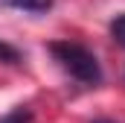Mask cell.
I'll use <instances>...</instances> for the list:
<instances>
[{
	"label": "cell",
	"instance_id": "obj_1",
	"mask_svg": "<svg viewBox=\"0 0 125 123\" xmlns=\"http://www.w3.org/2000/svg\"><path fill=\"white\" fill-rule=\"evenodd\" d=\"M50 53L55 56V62L61 64L73 79H79L84 85H99L102 82V67H99L96 56L87 47H82L76 41H52L50 44Z\"/></svg>",
	"mask_w": 125,
	"mask_h": 123
},
{
	"label": "cell",
	"instance_id": "obj_2",
	"mask_svg": "<svg viewBox=\"0 0 125 123\" xmlns=\"http://www.w3.org/2000/svg\"><path fill=\"white\" fill-rule=\"evenodd\" d=\"M6 6H12V9H18V12H29V15H44V12H50L52 9V3L55 0H3Z\"/></svg>",
	"mask_w": 125,
	"mask_h": 123
},
{
	"label": "cell",
	"instance_id": "obj_3",
	"mask_svg": "<svg viewBox=\"0 0 125 123\" xmlns=\"http://www.w3.org/2000/svg\"><path fill=\"white\" fill-rule=\"evenodd\" d=\"M29 120H32V111L26 106H15L12 111H6L0 117V123H29Z\"/></svg>",
	"mask_w": 125,
	"mask_h": 123
},
{
	"label": "cell",
	"instance_id": "obj_4",
	"mask_svg": "<svg viewBox=\"0 0 125 123\" xmlns=\"http://www.w3.org/2000/svg\"><path fill=\"white\" fill-rule=\"evenodd\" d=\"M111 38H114L116 44H122V47H125V12H122V15H116V18L111 21Z\"/></svg>",
	"mask_w": 125,
	"mask_h": 123
},
{
	"label": "cell",
	"instance_id": "obj_5",
	"mask_svg": "<svg viewBox=\"0 0 125 123\" xmlns=\"http://www.w3.org/2000/svg\"><path fill=\"white\" fill-rule=\"evenodd\" d=\"M0 59H3V62H18L21 56H18V50H15V47H9V44H3V41H0Z\"/></svg>",
	"mask_w": 125,
	"mask_h": 123
},
{
	"label": "cell",
	"instance_id": "obj_6",
	"mask_svg": "<svg viewBox=\"0 0 125 123\" xmlns=\"http://www.w3.org/2000/svg\"><path fill=\"white\" fill-rule=\"evenodd\" d=\"M93 123H114V120H93Z\"/></svg>",
	"mask_w": 125,
	"mask_h": 123
}]
</instances>
